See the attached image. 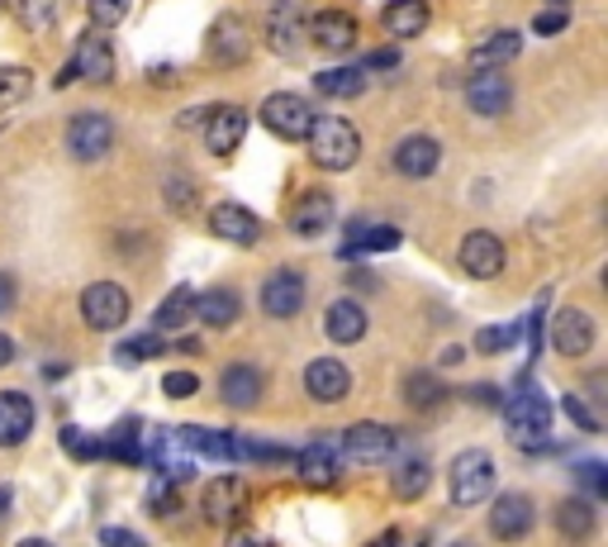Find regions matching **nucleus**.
Returning <instances> with one entry per match:
<instances>
[{
	"mask_svg": "<svg viewBox=\"0 0 608 547\" xmlns=\"http://www.w3.org/2000/svg\"><path fill=\"white\" fill-rule=\"evenodd\" d=\"M310 157L324 172H347L362 157V134L343 115H324L310 125Z\"/></svg>",
	"mask_w": 608,
	"mask_h": 547,
	"instance_id": "nucleus-1",
	"label": "nucleus"
},
{
	"mask_svg": "<svg viewBox=\"0 0 608 547\" xmlns=\"http://www.w3.org/2000/svg\"><path fill=\"white\" fill-rule=\"evenodd\" d=\"M504 423H509V438L518 448H542L547 443V423H551V404L547 395L532 385V377L518 381L513 400L504 404Z\"/></svg>",
	"mask_w": 608,
	"mask_h": 547,
	"instance_id": "nucleus-2",
	"label": "nucleus"
},
{
	"mask_svg": "<svg viewBox=\"0 0 608 547\" xmlns=\"http://www.w3.org/2000/svg\"><path fill=\"white\" fill-rule=\"evenodd\" d=\"M447 490H452V505L471 509V505H486L494 496V457L490 452H457L452 471H447Z\"/></svg>",
	"mask_w": 608,
	"mask_h": 547,
	"instance_id": "nucleus-3",
	"label": "nucleus"
},
{
	"mask_svg": "<svg viewBox=\"0 0 608 547\" xmlns=\"http://www.w3.org/2000/svg\"><path fill=\"white\" fill-rule=\"evenodd\" d=\"M262 125L276 138H285V144H304V138H310V125H314V110L304 96L276 91V96L262 100Z\"/></svg>",
	"mask_w": 608,
	"mask_h": 547,
	"instance_id": "nucleus-4",
	"label": "nucleus"
},
{
	"mask_svg": "<svg viewBox=\"0 0 608 547\" xmlns=\"http://www.w3.org/2000/svg\"><path fill=\"white\" fill-rule=\"evenodd\" d=\"M81 314L96 333H115L129 320V291L115 286V281H96V286H86V295H81Z\"/></svg>",
	"mask_w": 608,
	"mask_h": 547,
	"instance_id": "nucleus-5",
	"label": "nucleus"
},
{
	"mask_svg": "<svg viewBox=\"0 0 608 547\" xmlns=\"http://www.w3.org/2000/svg\"><path fill=\"white\" fill-rule=\"evenodd\" d=\"M67 77H81V81H91V86H105L115 77V43L105 39L100 29H86L77 48H71V67H67Z\"/></svg>",
	"mask_w": 608,
	"mask_h": 547,
	"instance_id": "nucleus-6",
	"label": "nucleus"
},
{
	"mask_svg": "<svg viewBox=\"0 0 608 547\" xmlns=\"http://www.w3.org/2000/svg\"><path fill=\"white\" fill-rule=\"evenodd\" d=\"M304 300H310V291H304V276L295 267H281V272L266 276L262 310L272 314V320H295V314L304 310Z\"/></svg>",
	"mask_w": 608,
	"mask_h": 547,
	"instance_id": "nucleus-7",
	"label": "nucleus"
},
{
	"mask_svg": "<svg viewBox=\"0 0 608 547\" xmlns=\"http://www.w3.org/2000/svg\"><path fill=\"white\" fill-rule=\"evenodd\" d=\"M400 448V433L395 429H385V423H352V429L343 433V452L352 457V462H385L390 452Z\"/></svg>",
	"mask_w": 608,
	"mask_h": 547,
	"instance_id": "nucleus-8",
	"label": "nucleus"
},
{
	"mask_svg": "<svg viewBox=\"0 0 608 547\" xmlns=\"http://www.w3.org/2000/svg\"><path fill=\"white\" fill-rule=\"evenodd\" d=\"M266 43L285 58H295L304 48V6L300 0H272V10H266Z\"/></svg>",
	"mask_w": 608,
	"mask_h": 547,
	"instance_id": "nucleus-9",
	"label": "nucleus"
},
{
	"mask_svg": "<svg viewBox=\"0 0 608 547\" xmlns=\"http://www.w3.org/2000/svg\"><path fill=\"white\" fill-rule=\"evenodd\" d=\"M67 148H71V157H81V163H96V157L115 148V125L105 115H77L67 125Z\"/></svg>",
	"mask_w": 608,
	"mask_h": 547,
	"instance_id": "nucleus-10",
	"label": "nucleus"
},
{
	"mask_svg": "<svg viewBox=\"0 0 608 547\" xmlns=\"http://www.w3.org/2000/svg\"><path fill=\"white\" fill-rule=\"evenodd\" d=\"M205 52H209V62H219V67H238L247 52H253V39H247V29H243L238 14H219V20L209 25Z\"/></svg>",
	"mask_w": 608,
	"mask_h": 547,
	"instance_id": "nucleus-11",
	"label": "nucleus"
},
{
	"mask_svg": "<svg viewBox=\"0 0 608 547\" xmlns=\"http://www.w3.org/2000/svg\"><path fill=\"white\" fill-rule=\"evenodd\" d=\"M532 519H538V509H532L528 496H518V490H509V496H499L494 509H490V534L499 543H518L532 534Z\"/></svg>",
	"mask_w": 608,
	"mask_h": 547,
	"instance_id": "nucleus-12",
	"label": "nucleus"
},
{
	"mask_svg": "<svg viewBox=\"0 0 608 547\" xmlns=\"http://www.w3.org/2000/svg\"><path fill=\"white\" fill-rule=\"evenodd\" d=\"M247 505V490L238 476H214V481H205V496H200V515L209 524H234L243 515Z\"/></svg>",
	"mask_w": 608,
	"mask_h": 547,
	"instance_id": "nucleus-13",
	"label": "nucleus"
},
{
	"mask_svg": "<svg viewBox=\"0 0 608 547\" xmlns=\"http://www.w3.org/2000/svg\"><path fill=\"white\" fill-rule=\"evenodd\" d=\"M461 267H467L475 281H490L504 272V243H499L490 228H475V234L461 238Z\"/></svg>",
	"mask_w": 608,
	"mask_h": 547,
	"instance_id": "nucleus-14",
	"label": "nucleus"
},
{
	"mask_svg": "<svg viewBox=\"0 0 608 547\" xmlns=\"http://www.w3.org/2000/svg\"><path fill=\"white\" fill-rule=\"evenodd\" d=\"M551 348H557L561 358H585V352L595 348V320H589L585 310H561L557 320H551Z\"/></svg>",
	"mask_w": 608,
	"mask_h": 547,
	"instance_id": "nucleus-15",
	"label": "nucleus"
},
{
	"mask_svg": "<svg viewBox=\"0 0 608 547\" xmlns=\"http://www.w3.org/2000/svg\"><path fill=\"white\" fill-rule=\"evenodd\" d=\"M310 43L333 52V58H343V52L356 43V20L347 10H318L310 20Z\"/></svg>",
	"mask_w": 608,
	"mask_h": 547,
	"instance_id": "nucleus-16",
	"label": "nucleus"
},
{
	"mask_svg": "<svg viewBox=\"0 0 608 547\" xmlns=\"http://www.w3.org/2000/svg\"><path fill=\"white\" fill-rule=\"evenodd\" d=\"M247 134V115L238 110V105H219V110L205 115V148L214 157H228Z\"/></svg>",
	"mask_w": 608,
	"mask_h": 547,
	"instance_id": "nucleus-17",
	"label": "nucleus"
},
{
	"mask_svg": "<svg viewBox=\"0 0 608 547\" xmlns=\"http://www.w3.org/2000/svg\"><path fill=\"white\" fill-rule=\"evenodd\" d=\"M209 234L224 238V243H238V248H247V243L262 238V219H257L247 205H214Z\"/></svg>",
	"mask_w": 608,
	"mask_h": 547,
	"instance_id": "nucleus-18",
	"label": "nucleus"
},
{
	"mask_svg": "<svg viewBox=\"0 0 608 547\" xmlns=\"http://www.w3.org/2000/svg\"><path fill=\"white\" fill-rule=\"evenodd\" d=\"M442 163V148H438V138H428V134H409L404 144L395 148V172L409 176V182H423V176H433Z\"/></svg>",
	"mask_w": 608,
	"mask_h": 547,
	"instance_id": "nucleus-19",
	"label": "nucleus"
},
{
	"mask_svg": "<svg viewBox=\"0 0 608 547\" xmlns=\"http://www.w3.org/2000/svg\"><path fill=\"white\" fill-rule=\"evenodd\" d=\"M467 105H471L475 115L494 119V115H504L509 105H513V86L499 77V72H475V77L467 81Z\"/></svg>",
	"mask_w": 608,
	"mask_h": 547,
	"instance_id": "nucleus-20",
	"label": "nucleus"
},
{
	"mask_svg": "<svg viewBox=\"0 0 608 547\" xmlns=\"http://www.w3.org/2000/svg\"><path fill=\"white\" fill-rule=\"evenodd\" d=\"M33 429V400L24 391H0V448H20Z\"/></svg>",
	"mask_w": 608,
	"mask_h": 547,
	"instance_id": "nucleus-21",
	"label": "nucleus"
},
{
	"mask_svg": "<svg viewBox=\"0 0 608 547\" xmlns=\"http://www.w3.org/2000/svg\"><path fill=\"white\" fill-rule=\"evenodd\" d=\"M304 391L314 400H343L352 391V372L337 358H318L304 367Z\"/></svg>",
	"mask_w": 608,
	"mask_h": 547,
	"instance_id": "nucleus-22",
	"label": "nucleus"
},
{
	"mask_svg": "<svg viewBox=\"0 0 608 547\" xmlns=\"http://www.w3.org/2000/svg\"><path fill=\"white\" fill-rule=\"evenodd\" d=\"M219 395H224L228 410H253V404L262 400V372L253 362H234L219 377Z\"/></svg>",
	"mask_w": 608,
	"mask_h": 547,
	"instance_id": "nucleus-23",
	"label": "nucleus"
},
{
	"mask_svg": "<svg viewBox=\"0 0 608 547\" xmlns=\"http://www.w3.org/2000/svg\"><path fill=\"white\" fill-rule=\"evenodd\" d=\"M333 215H337V205H333L328 191H304V196L295 201L291 228H295L300 238H314V234H324V228L333 224Z\"/></svg>",
	"mask_w": 608,
	"mask_h": 547,
	"instance_id": "nucleus-24",
	"label": "nucleus"
},
{
	"mask_svg": "<svg viewBox=\"0 0 608 547\" xmlns=\"http://www.w3.org/2000/svg\"><path fill=\"white\" fill-rule=\"evenodd\" d=\"M400 248V228L395 224H352L343 238V257H371Z\"/></svg>",
	"mask_w": 608,
	"mask_h": 547,
	"instance_id": "nucleus-25",
	"label": "nucleus"
},
{
	"mask_svg": "<svg viewBox=\"0 0 608 547\" xmlns=\"http://www.w3.org/2000/svg\"><path fill=\"white\" fill-rule=\"evenodd\" d=\"M428 20H433L428 0H390L385 14H381L385 33H395V39H419V33L428 29Z\"/></svg>",
	"mask_w": 608,
	"mask_h": 547,
	"instance_id": "nucleus-26",
	"label": "nucleus"
},
{
	"mask_svg": "<svg viewBox=\"0 0 608 547\" xmlns=\"http://www.w3.org/2000/svg\"><path fill=\"white\" fill-rule=\"evenodd\" d=\"M324 333L333 343H362L366 339V310L356 300H333L324 314Z\"/></svg>",
	"mask_w": 608,
	"mask_h": 547,
	"instance_id": "nucleus-27",
	"label": "nucleus"
},
{
	"mask_svg": "<svg viewBox=\"0 0 608 547\" xmlns=\"http://www.w3.org/2000/svg\"><path fill=\"white\" fill-rule=\"evenodd\" d=\"M295 467H300V481H304V486H314V490H328V486H337V452H333L328 443L304 448Z\"/></svg>",
	"mask_w": 608,
	"mask_h": 547,
	"instance_id": "nucleus-28",
	"label": "nucleus"
},
{
	"mask_svg": "<svg viewBox=\"0 0 608 547\" xmlns=\"http://www.w3.org/2000/svg\"><path fill=\"white\" fill-rule=\"evenodd\" d=\"M314 91L328 96V100H352L366 91V72L356 62H343V67H328V72L314 77Z\"/></svg>",
	"mask_w": 608,
	"mask_h": 547,
	"instance_id": "nucleus-29",
	"label": "nucleus"
},
{
	"mask_svg": "<svg viewBox=\"0 0 608 547\" xmlns=\"http://www.w3.org/2000/svg\"><path fill=\"white\" fill-rule=\"evenodd\" d=\"M190 314H195V295H190V286H176L163 305H157V314H153V329L157 333H182V329H190Z\"/></svg>",
	"mask_w": 608,
	"mask_h": 547,
	"instance_id": "nucleus-30",
	"label": "nucleus"
},
{
	"mask_svg": "<svg viewBox=\"0 0 608 547\" xmlns=\"http://www.w3.org/2000/svg\"><path fill=\"white\" fill-rule=\"evenodd\" d=\"M518 52H523V39H518V33H494V39H486L471 52V67L475 72H499V67L513 62Z\"/></svg>",
	"mask_w": 608,
	"mask_h": 547,
	"instance_id": "nucleus-31",
	"label": "nucleus"
},
{
	"mask_svg": "<svg viewBox=\"0 0 608 547\" xmlns=\"http://www.w3.org/2000/svg\"><path fill=\"white\" fill-rule=\"evenodd\" d=\"M238 295L234 291H205V295H195V314H200V324L209 329H228L238 320Z\"/></svg>",
	"mask_w": 608,
	"mask_h": 547,
	"instance_id": "nucleus-32",
	"label": "nucleus"
},
{
	"mask_svg": "<svg viewBox=\"0 0 608 547\" xmlns=\"http://www.w3.org/2000/svg\"><path fill=\"white\" fill-rule=\"evenodd\" d=\"M557 528L570 543H589L595 538V509H589L585 500H561L557 505Z\"/></svg>",
	"mask_w": 608,
	"mask_h": 547,
	"instance_id": "nucleus-33",
	"label": "nucleus"
},
{
	"mask_svg": "<svg viewBox=\"0 0 608 547\" xmlns=\"http://www.w3.org/2000/svg\"><path fill=\"white\" fill-rule=\"evenodd\" d=\"M404 400L414 404V410H438V404L447 400V385L433 372H414L404 381Z\"/></svg>",
	"mask_w": 608,
	"mask_h": 547,
	"instance_id": "nucleus-34",
	"label": "nucleus"
},
{
	"mask_svg": "<svg viewBox=\"0 0 608 547\" xmlns=\"http://www.w3.org/2000/svg\"><path fill=\"white\" fill-rule=\"evenodd\" d=\"M182 433L186 452H205V457H234V433H214V429H176Z\"/></svg>",
	"mask_w": 608,
	"mask_h": 547,
	"instance_id": "nucleus-35",
	"label": "nucleus"
},
{
	"mask_svg": "<svg viewBox=\"0 0 608 547\" xmlns=\"http://www.w3.org/2000/svg\"><path fill=\"white\" fill-rule=\"evenodd\" d=\"M138 438H143V429H138L134 419H124L119 429H115L110 438H105V448H100V452H115L119 462H143V443H138Z\"/></svg>",
	"mask_w": 608,
	"mask_h": 547,
	"instance_id": "nucleus-36",
	"label": "nucleus"
},
{
	"mask_svg": "<svg viewBox=\"0 0 608 547\" xmlns=\"http://www.w3.org/2000/svg\"><path fill=\"white\" fill-rule=\"evenodd\" d=\"M428 481H433L428 462H423V457H409V462L395 471V496H400V500H419L423 490H428Z\"/></svg>",
	"mask_w": 608,
	"mask_h": 547,
	"instance_id": "nucleus-37",
	"label": "nucleus"
},
{
	"mask_svg": "<svg viewBox=\"0 0 608 547\" xmlns=\"http://www.w3.org/2000/svg\"><path fill=\"white\" fill-rule=\"evenodd\" d=\"M33 91V77L24 67H0V110H14L20 100H29Z\"/></svg>",
	"mask_w": 608,
	"mask_h": 547,
	"instance_id": "nucleus-38",
	"label": "nucleus"
},
{
	"mask_svg": "<svg viewBox=\"0 0 608 547\" xmlns=\"http://www.w3.org/2000/svg\"><path fill=\"white\" fill-rule=\"evenodd\" d=\"M14 10H20V25L29 33H43V29L58 25V0H20Z\"/></svg>",
	"mask_w": 608,
	"mask_h": 547,
	"instance_id": "nucleus-39",
	"label": "nucleus"
},
{
	"mask_svg": "<svg viewBox=\"0 0 608 547\" xmlns=\"http://www.w3.org/2000/svg\"><path fill=\"white\" fill-rule=\"evenodd\" d=\"M513 343H518V324H490V329L475 333V348L480 352H504Z\"/></svg>",
	"mask_w": 608,
	"mask_h": 547,
	"instance_id": "nucleus-40",
	"label": "nucleus"
},
{
	"mask_svg": "<svg viewBox=\"0 0 608 547\" xmlns=\"http://www.w3.org/2000/svg\"><path fill=\"white\" fill-rule=\"evenodd\" d=\"M86 6H91V20H96V29L105 33V29H115L124 14H129V6L134 0H86Z\"/></svg>",
	"mask_w": 608,
	"mask_h": 547,
	"instance_id": "nucleus-41",
	"label": "nucleus"
},
{
	"mask_svg": "<svg viewBox=\"0 0 608 547\" xmlns=\"http://www.w3.org/2000/svg\"><path fill=\"white\" fill-rule=\"evenodd\" d=\"M62 448L81 462H91V457H100V438H91L86 429H62Z\"/></svg>",
	"mask_w": 608,
	"mask_h": 547,
	"instance_id": "nucleus-42",
	"label": "nucleus"
},
{
	"mask_svg": "<svg viewBox=\"0 0 608 547\" xmlns=\"http://www.w3.org/2000/svg\"><path fill=\"white\" fill-rule=\"evenodd\" d=\"M561 410H566V419H576L585 433H599V429H604V419H599L595 410H589V404H585L580 395H566V400H561Z\"/></svg>",
	"mask_w": 608,
	"mask_h": 547,
	"instance_id": "nucleus-43",
	"label": "nucleus"
},
{
	"mask_svg": "<svg viewBox=\"0 0 608 547\" xmlns=\"http://www.w3.org/2000/svg\"><path fill=\"white\" fill-rule=\"evenodd\" d=\"M195 391H200V377H195V372H167L163 377V395L167 400H190Z\"/></svg>",
	"mask_w": 608,
	"mask_h": 547,
	"instance_id": "nucleus-44",
	"label": "nucleus"
},
{
	"mask_svg": "<svg viewBox=\"0 0 608 547\" xmlns=\"http://www.w3.org/2000/svg\"><path fill=\"white\" fill-rule=\"evenodd\" d=\"M157 352H167V343H163V339H153V333H148V339H134V343H124V348H119V362L157 358Z\"/></svg>",
	"mask_w": 608,
	"mask_h": 547,
	"instance_id": "nucleus-45",
	"label": "nucleus"
},
{
	"mask_svg": "<svg viewBox=\"0 0 608 547\" xmlns=\"http://www.w3.org/2000/svg\"><path fill=\"white\" fill-rule=\"evenodd\" d=\"M570 25V14L566 10H542L538 20H532V33H542V39H557V33Z\"/></svg>",
	"mask_w": 608,
	"mask_h": 547,
	"instance_id": "nucleus-46",
	"label": "nucleus"
},
{
	"mask_svg": "<svg viewBox=\"0 0 608 547\" xmlns=\"http://www.w3.org/2000/svg\"><path fill=\"white\" fill-rule=\"evenodd\" d=\"M576 476L585 481V490H595V496H608V471H604L599 462H580Z\"/></svg>",
	"mask_w": 608,
	"mask_h": 547,
	"instance_id": "nucleus-47",
	"label": "nucleus"
},
{
	"mask_svg": "<svg viewBox=\"0 0 608 547\" xmlns=\"http://www.w3.org/2000/svg\"><path fill=\"white\" fill-rule=\"evenodd\" d=\"M100 547H148V543L129 534V528H100Z\"/></svg>",
	"mask_w": 608,
	"mask_h": 547,
	"instance_id": "nucleus-48",
	"label": "nucleus"
},
{
	"mask_svg": "<svg viewBox=\"0 0 608 547\" xmlns=\"http://www.w3.org/2000/svg\"><path fill=\"white\" fill-rule=\"evenodd\" d=\"M400 67V52H366V62H362V72H395Z\"/></svg>",
	"mask_w": 608,
	"mask_h": 547,
	"instance_id": "nucleus-49",
	"label": "nucleus"
},
{
	"mask_svg": "<svg viewBox=\"0 0 608 547\" xmlns=\"http://www.w3.org/2000/svg\"><path fill=\"white\" fill-rule=\"evenodd\" d=\"M224 547H276V543H272V538H262V534H253V528H234Z\"/></svg>",
	"mask_w": 608,
	"mask_h": 547,
	"instance_id": "nucleus-50",
	"label": "nucleus"
},
{
	"mask_svg": "<svg viewBox=\"0 0 608 547\" xmlns=\"http://www.w3.org/2000/svg\"><path fill=\"white\" fill-rule=\"evenodd\" d=\"M371 547H423V538H404V534H395V528H390V534H381Z\"/></svg>",
	"mask_w": 608,
	"mask_h": 547,
	"instance_id": "nucleus-51",
	"label": "nucleus"
},
{
	"mask_svg": "<svg viewBox=\"0 0 608 547\" xmlns=\"http://www.w3.org/2000/svg\"><path fill=\"white\" fill-rule=\"evenodd\" d=\"M167 196H171V205H176V209H182L186 201H195V186H186V182H182V176H176V182L167 186Z\"/></svg>",
	"mask_w": 608,
	"mask_h": 547,
	"instance_id": "nucleus-52",
	"label": "nucleus"
},
{
	"mask_svg": "<svg viewBox=\"0 0 608 547\" xmlns=\"http://www.w3.org/2000/svg\"><path fill=\"white\" fill-rule=\"evenodd\" d=\"M14 310V276L10 272H0V314Z\"/></svg>",
	"mask_w": 608,
	"mask_h": 547,
	"instance_id": "nucleus-53",
	"label": "nucleus"
},
{
	"mask_svg": "<svg viewBox=\"0 0 608 547\" xmlns=\"http://www.w3.org/2000/svg\"><path fill=\"white\" fill-rule=\"evenodd\" d=\"M10 362H14V343L0 333V367H10Z\"/></svg>",
	"mask_w": 608,
	"mask_h": 547,
	"instance_id": "nucleus-54",
	"label": "nucleus"
},
{
	"mask_svg": "<svg viewBox=\"0 0 608 547\" xmlns=\"http://www.w3.org/2000/svg\"><path fill=\"white\" fill-rule=\"evenodd\" d=\"M20 547H52V543H48V538H24Z\"/></svg>",
	"mask_w": 608,
	"mask_h": 547,
	"instance_id": "nucleus-55",
	"label": "nucleus"
},
{
	"mask_svg": "<svg viewBox=\"0 0 608 547\" xmlns=\"http://www.w3.org/2000/svg\"><path fill=\"white\" fill-rule=\"evenodd\" d=\"M6 509H10V490L0 486V515H6Z\"/></svg>",
	"mask_w": 608,
	"mask_h": 547,
	"instance_id": "nucleus-56",
	"label": "nucleus"
},
{
	"mask_svg": "<svg viewBox=\"0 0 608 547\" xmlns=\"http://www.w3.org/2000/svg\"><path fill=\"white\" fill-rule=\"evenodd\" d=\"M551 6H557V10H561V6H570V0H551Z\"/></svg>",
	"mask_w": 608,
	"mask_h": 547,
	"instance_id": "nucleus-57",
	"label": "nucleus"
},
{
	"mask_svg": "<svg viewBox=\"0 0 608 547\" xmlns=\"http://www.w3.org/2000/svg\"><path fill=\"white\" fill-rule=\"evenodd\" d=\"M457 547H471V543H457Z\"/></svg>",
	"mask_w": 608,
	"mask_h": 547,
	"instance_id": "nucleus-58",
	"label": "nucleus"
}]
</instances>
